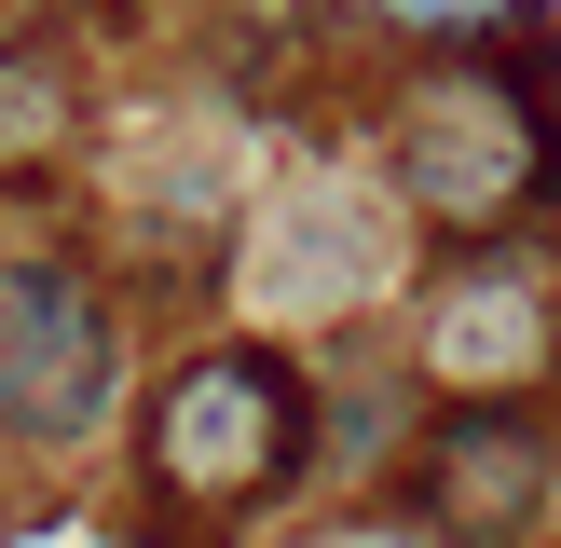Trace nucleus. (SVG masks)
I'll return each mask as SVG.
<instances>
[{
    "instance_id": "obj_1",
    "label": "nucleus",
    "mask_w": 561,
    "mask_h": 548,
    "mask_svg": "<svg viewBox=\"0 0 561 548\" xmlns=\"http://www.w3.org/2000/svg\"><path fill=\"white\" fill-rule=\"evenodd\" d=\"M301 438H316V398H301V370L274 343H206L192 370H164L151 398V493H179V507H247V493H274L301 466Z\"/></svg>"
},
{
    "instance_id": "obj_2",
    "label": "nucleus",
    "mask_w": 561,
    "mask_h": 548,
    "mask_svg": "<svg viewBox=\"0 0 561 548\" xmlns=\"http://www.w3.org/2000/svg\"><path fill=\"white\" fill-rule=\"evenodd\" d=\"M110 384H124L110 301L69 261H0V425L69 453V438L110 425Z\"/></svg>"
},
{
    "instance_id": "obj_3",
    "label": "nucleus",
    "mask_w": 561,
    "mask_h": 548,
    "mask_svg": "<svg viewBox=\"0 0 561 548\" xmlns=\"http://www.w3.org/2000/svg\"><path fill=\"white\" fill-rule=\"evenodd\" d=\"M398 179H411V206H438V219H507L520 179H535V124H520V96L493 69L425 82V96L398 110Z\"/></svg>"
},
{
    "instance_id": "obj_4",
    "label": "nucleus",
    "mask_w": 561,
    "mask_h": 548,
    "mask_svg": "<svg viewBox=\"0 0 561 548\" xmlns=\"http://www.w3.org/2000/svg\"><path fill=\"white\" fill-rule=\"evenodd\" d=\"M425 370L453 384V398H520V384L548 370V288L520 261L438 274V301H425Z\"/></svg>"
},
{
    "instance_id": "obj_5",
    "label": "nucleus",
    "mask_w": 561,
    "mask_h": 548,
    "mask_svg": "<svg viewBox=\"0 0 561 548\" xmlns=\"http://www.w3.org/2000/svg\"><path fill=\"white\" fill-rule=\"evenodd\" d=\"M425 507L453 521V535H520V521L548 507V425L507 398H466L453 425H438L425 453Z\"/></svg>"
},
{
    "instance_id": "obj_6",
    "label": "nucleus",
    "mask_w": 561,
    "mask_h": 548,
    "mask_svg": "<svg viewBox=\"0 0 561 548\" xmlns=\"http://www.w3.org/2000/svg\"><path fill=\"white\" fill-rule=\"evenodd\" d=\"M55 151H69V69L42 42H0V179L27 192Z\"/></svg>"
},
{
    "instance_id": "obj_7",
    "label": "nucleus",
    "mask_w": 561,
    "mask_h": 548,
    "mask_svg": "<svg viewBox=\"0 0 561 548\" xmlns=\"http://www.w3.org/2000/svg\"><path fill=\"white\" fill-rule=\"evenodd\" d=\"M398 14H425V27H480V14H507V0H398Z\"/></svg>"
}]
</instances>
